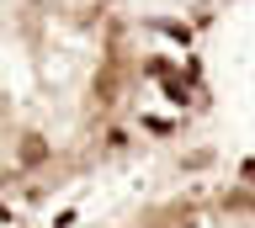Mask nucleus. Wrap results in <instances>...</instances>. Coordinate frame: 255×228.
Segmentation results:
<instances>
[{"mask_svg":"<svg viewBox=\"0 0 255 228\" xmlns=\"http://www.w3.org/2000/svg\"><path fill=\"white\" fill-rule=\"evenodd\" d=\"M239 175H245V180L255 186V159H245V164H239Z\"/></svg>","mask_w":255,"mask_h":228,"instance_id":"obj_1","label":"nucleus"}]
</instances>
